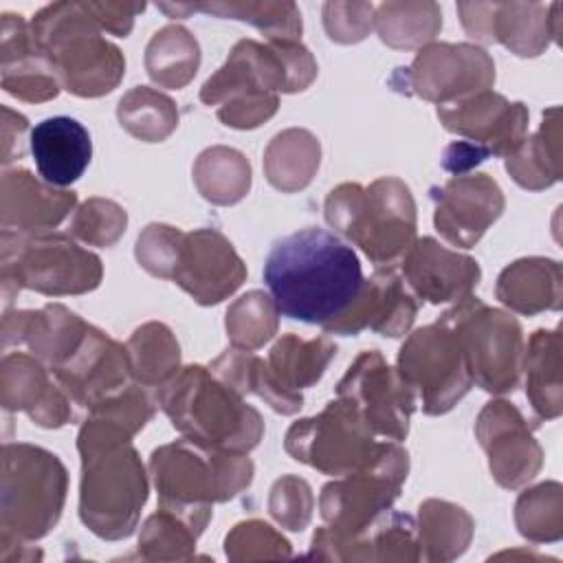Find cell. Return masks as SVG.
I'll use <instances>...</instances> for the list:
<instances>
[{"label":"cell","mask_w":563,"mask_h":563,"mask_svg":"<svg viewBox=\"0 0 563 563\" xmlns=\"http://www.w3.org/2000/svg\"><path fill=\"white\" fill-rule=\"evenodd\" d=\"M264 282L279 314L325 328L354 303L365 277L352 246L308 227L271 246Z\"/></svg>","instance_id":"obj_1"},{"label":"cell","mask_w":563,"mask_h":563,"mask_svg":"<svg viewBox=\"0 0 563 563\" xmlns=\"http://www.w3.org/2000/svg\"><path fill=\"white\" fill-rule=\"evenodd\" d=\"M314 77L317 62L299 40H240L202 84L200 101L216 106L227 128L253 130L277 112V92H301Z\"/></svg>","instance_id":"obj_2"},{"label":"cell","mask_w":563,"mask_h":563,"mask_svg":"<svg viewBox=\"0 0 563 563\" xmlns=\"http://www.w3.org/2000/svg\"><path fill=\"white\" fill-rule=\"evenodd\" d=\"M154 398L172 427L205 449L249 453L264 435L262 413L209 367H180Z\"/></svg>","instance_id":"obj_3"},{"label":"cell","mask_w":563,"mask_h":563,"mask_svg":"<svg viewBox=\"0 0 563 563\" xmlns=\"http://www.w3.org/2000/svg\"><path fill=\"white\" fill-rule=\"evenodd\" d=\"M147 468L158 508L180 515L198 534L205 532L213 504L240 495L255 473L246 453L213 451L185 438L154 449Z\"/></svg>","instance_id":"obj_4"},{"label":"cell","mask_w":563,"mask_h":563,"mask_svg":"<svg viewBox=\"0 0 563 563\" xmlns=\"http://www.w3.org/2000/svg\"><path fill=\"white\" fill-rule=\"evenodd\" d=\"M29 24L35 46L70 95L103 97L123 79L125 57L106 40L86 2L46 4Z\"/></svg>","instance_id":"obj_5"},{"label":"cell","mask_w":563,"mask_h":563,"mask_svg":"<svg viewBox=\"0 0 563 563\" xmlns=\"http://www.w3.org/2000/svg\"><path fill=\"white\" fill-rule=\"evenodd\" d=\"M325 222L356 244L376 268L400 264L416 242V202L411 189L394 176L367 187L341 183L323 205Z\"/></svg>","instance_id":"obj_6"},{"label":"cell","mask_w":563,"mask_h":563,"mask_svg":"<svg viewBox=\"0 0 563 563\" xmlns=\"http://www.w3.org/2000/svg\"><path fill=\"white\" fill-rule=\"evenodd\" d=\"M0 244L4 310L22 288L48 297H64L90 292L103 279L99 255L79 246L66 233L2 231Z\"/></svg>","instance_id":"obj_7"},{"label":"cell","mask_w":563,"mask_h":563,"mask_svg":"<svg viewBox=\"0 0 563 563\" xmlns=\"http://www.w3.org/2000/svg\"><path fill=\"white\" fill-rule=\"evenodd\" d=\"M68 493L62 460L35 444L7 442L0 471V534L22 541L46 537L59 521Z\"/></svg>","instance_id":"obj_8"},{"label":"cell","mask_w":563,"mask_h":563,"mask_svg":"<svg viewBox=\"0 0 563 563\" xmlns=\"http://www.w3.org/2000/svg\"><path fill=\"white\" fill-rule=\"evenodd\" d=\"M81 457L79 519L106 541L128 539L141 519L150 484L132 442L106 446Z\"/></svg>","instance_id":"obj_9"},{"label":"cell","mask_w":563,"mask_h":563,"mask_svg":"<svg viewBox=\"0 0 563 563\" xmlns=\"http://www.w3.org/2000/svg\"><path fill=\"white\" fill-rule=\"evenodd\" d=\"M440 319L457 332L477 387L497 396L512 394L519 387L523 330L512 314L468 295L442 312Z\"/></svg>","instance_id":"obj_10"},{"label":"cell","mask_w":563,"mask_h":563,"mask_svg":"<svg viewBox=\"0 0 563 563\" xmlns=\"http://www.w3.org/2000/svg\"><path fill=\"white\" fill-rule=\"evenodd\" d=\"M284 449L292 460L323 475L343 477L369 468L380 457L385 442L376 440L350 402L334 398L317 416L292 422Z\"/></svg>","instance_id":"obj_11"},{"label":"cell","mask_w":563,"mask_h":563,"mask_svg":"<svg viewBox=\"0 0 563 563\" xmlns=\"http://www.w3.org/2000/svg\"><path fill=\"white\" fill-rule=\"evenodd\" d=\"M396 369L413 389L427 416L451 411L473 387L462 341L442 319L413 330L405 339Z\"/></svg>","instance_id":"obj_12"},{"label":"cell","mask_w":563,"mask_h":563,"mask_svg":"<svg viewBox=\"0 0 563 563\" xmlns=\"http://www.w3.org/2000/svg\"><path fill=\"white\" fill-rule=\"evenodd\" d=\"M409 473V455L398 442H385L380 457L365 471L334 477L321 488L319 512L323 526L352 537L391 510Z\"/></svg>","instance_id":"obj_13"},{"label":"cell","mask_w":563,"mask_h":563,"mask_svg":"<svg viewBox=\"0 0 563 563\" xmlns=\"http://www.w3.org/2000/svg\"><path fill=\"white\" fill-rule=\"evenodd\" d=\"M336 398L350 402L374 435L400 442L418 407L413 389L378 350L361 352L336 383Z\"/></svg>","instance_id":"obj_14"},{"label":"cell","mask_w":563,"mask_h":563,"mask_svg":"<svg viewBox=\"0 0 563 563\" xmlns=\"http://www.w3.org/2000/svg\"><path fill=\"white\" fill-rule=\"evenodd\" d=\"M394 77H402L396 88L411 92L438 106L460 101L495 84L493 57L468 42H431L418 51L409 68H400Z\"/></svg>","instance_id":"obj_15"},{"label":"cell","mask_w":563,"mask_h":563,"mask_svg":"<svg viewBox=\"0 0 563 563\" xmlns=\"http://www.w3.org/2000/svg\"><path fill=\"white\" fill-rule=\"evenodd\" d=\"M561 2H460L464 31L475 42H499L519 57L541 55L559 42Z\"/></svg>","instance_id":"obj_16"},{"label":"cell","mask_w":563,"mask_h":563,"mask_svg":"<svg viewBox=\"0 0 563 563\" xmlns=\"http://www.w3.org/2000/svg\"><path fill=\"white\" fill-rule=\"evenodd\" d=\"M475 438L488 455L493 479L501 488H521L543 464V449L521 411L508 400H490L475 420Z\"/></svg>","instance_id":"obj_17"},{"label":"cell","mask_w":563,"mask_h":563,"mask_svg":"<svg viewBox=\"0 0 563 563\" xmlns=\"http://www.w3.org/2000/svg\"><path fill=\"white\" fill-rule=\"evenodd\" d=\"M246 279V264L218 229H194L183 235L172 282L196 303L216 306Z\"/></svg>","instance_id":"obj_18"},{"label":"cell","mask_w":563,"mask_h":563,"mask_svg":"<svg viewBox=\"0 0 563 563\" xmlns=\"http://www.w3.org/2000/svg\"><path fill=\"white\" fill-rule=\"evenodd\" d=\"M435 112L444 130L479 145L486 156L508 158L528 136V106L508 101L495 90L438 106Z\"/></svg>","instance_id":"obj_19"},{"label":"cell","mask_w":563,"mask_h":563,"mask_svg":"<svg viewBox=\"0 0 563 563\" xmlns=\"http://www.w3.org/2000/svg\"><path fill=\"white\" fill-rule=\"evenodd\" d=\"M73 405L92 409L134 383L128 347L90 325L81 345L51 369Z\"/></svg>","instance_id":"obj_20"},{"label":"cell","mask_w":563,"mask_h":563,"mask_svg":"<svg viewBox=\"0 0 563 563\" xmlns=\"http://www.w3.org/2000/svg\"><path fill=\"white\" fill-rule=\"evenodd\" d=\"M435 231L460 249L475 246L501 216L506 200L488 174H462L431 189Z\"/></svg>","instance_id":"obj_21"},{"label":"cell","mask_w":563,"mask_h":563,"mask_svg":"<svg viewBox=\"0 0 563 563\" xmlns=\"http://www.w3.org/2000/svg\"><path fill=\"white\" fill-rule=\"evenodd\" d=\"M418 314V301L407 288L402 275L391 268H376L369 279L363 282L354 303L323 330L328 334L354 336L369 328L380 336H405Z\"/></svg>","instance_id":"obj_22"},{"label":"cell","mask_w":563,"mask_h":563,"mask_svg":"<svg viewBox=\"0 0 563 563\" xmlns=\"http://www.w3.org/2000/svg\"><path fill=\"white\" fill-rule=\"evenodd\" d=\"M400 275L416 299L429 303H457L473 295L482 279L479 264L464 253L420 238L400 260Z\"/></svg>","instance_id":"obj_23"},{"label":"cell","mask_w":563,"mask_h":563,"mask_svg":"<svg viewBox=\"0 0 563 563\" xmlns=\"http://www.w3.org/2000/svg\"><path fill=\"white\" fill-rule=\"evenodd\" d=\"M308 556L321 561H418L416 521L409 515L387 510L352 537H339L321 526L312 534Z\"/></svg>","instance_id":"obj_24"},{"label":"cell","mask_w":563,"mask_h":563,"mask_svg":"<svg viewBox=\"0 0 563 563\" xmlns=\"http://www.w3.org/2000/svg\"><path fill=\"white\" fill-rule=\"evenodd\" d=\"M33 354H4L0 365V402L7 411H24L37 427L59 429L73 420V400L48 376Z\"/></svg>","instance_id":"obj_25"},{"label":"cell","mask_w":563,"mask_h":563,"mask_svg":"<svg viewBox=\"0 0 563 563\" xmlns=\"http://www.w3.org/2000/svg\"><path fill=\"white\" fill-rule=\"evenodd\" d=\"M77 205V194L35 178L29 169H4L0 180L2 231L48 233Z\"/></svg>","instance_id":"obj_26"},{"label":"cell","mask_w":563,"mask_h":563,"mask_svg":"<svg viewBox=\"0 0 563 563\" xmlns=\"http://www.w3.org/2000/svg\"><path fill=\"white\" fill-rule=\"evenodd\" d=\"M90 323L62 303H46L40 310H4L2 345H26L48 369L64 363L86 339Z\"/></svg>","instance_id":"obj_27"},{"label":"cell","mask_w":563,"mask_h":563,"mask_svg":"<svg viewBox=\"0 0 563 563\" xmlns=\"http://www.w3.org/2000/svg\"><path fill=\"white\" fill-rule=\"evenodd\" d=\"M0 59L2 88L15 99L29 103L51 101L62 84L33 42L31 24L15 13H2L0 20Z\"/></svg>","instance_id":"obj_28"},{"label":"cell","mask_w":563,"mask_h":563,"mask_svg":"<svg viewBox=\"0 0 563 563\" xmlns=\"http://www.w3.org/2000/svg\"><path fill=\"white\" fill-rule=\"evenodd\" d=\"M31 154L42 180L66 187L86 172L92 158V141L84 123L73 117H48L31 130Z\"/></svg>","instance_id":"obj_29"},{"label":"cell","mask_w":563,"mask_h":563,"mask_svg":"<svg viewBox=\"0 0 563 563\" xmlns=\"http://www.w3.org/2000/svg\"><path fill=\"white\" fill-rule=\"evenodd\" d=\"M156 407V398H152L139 383H132L117 396L95 405L88 409V418L77 433L79 455L132 442V438L152 420Z\"/></svg>","instance_id":"obj_30"},{"label":"cell","mask_w":563,"mask_h":563,"mask_svg":"<svg viewBox=\"0 0 563 563\" xmlns=\"http://www.w3.org/2000/svg\"><path fill=\"white\" fill-rule=\"evenodd\" d=\"M495 297L512 312L528 317L559 310L563 301L561 264L550 257H521L499 273Z\"/></svg>","instance_id":"obj_31"},{"label":"cell","mask_w":563,"mask_h":563,"mask_svg":"<svg viewBox=\"0 0 563 563\" xmlns=\"http://www.w3.org/2000/svg\"><path fill=\"white\" fill-rule=\"evenodd\" d=\"M561 334L559 330H534L523 347L521 369L526 372V398L534 411V424L554 420L563 411L561 378Z\"/></svg>","instance_id":"obj_32"},{"label":"cell","mask_w":563,"mask_h":563,"mask_svg":"<svg viewBox=\"0 0 563 563\" xmlns=\"http://www.w3.org/2000/svg\"><path fill=\"white\" fill-rule=\"evenodd\" d=\"M336 356V343L330 336L301 339L299 334L279 336L266 358L268 372L286 394H301L312 387Z\"/></svg>","instance_id":"obj_33"},{"label":"cell","mask_w":563,"mask_h":563,"mask_svg":"<svg viewBox=\"0 0 563 563\" xmlns=\"http://www.w3.org/2000/svg\"><path fill=\"white\" fill-rule=\"evenodd\" d=\"M561 117L552 106L543 112V121L532 136L506 158V172L512 180L530 191H541L561 180Z\"/></svg>","instance_id":"obj_34"},{"label":"cell","mask_w":563,"mask_h":563,"mask_svg":"<svg viewBox=\"0 0 563 563\" xmlns=\"http://www.w3.org/2000/svg\"><path fill=\"white\" fill-rule=\"evenodd\" d=\"M319 163V139L303 128L282 130L271 139V143L264 150L266 180L284 194L306 189L312 183Z\"/></svg>","instance_id":"obj_35"},{"label":"cell","mask_w":563,"mask_h":563,"mask_svg":"<svg viewBox=\"0 0 563 563\" xmlns=\"http://www.w3.org/2000/svg\"><path fill=\"white\" fill-rule=\"evenodd\" d=\"M420 559L446 563L462 556L473 539L475 521L457 504L444 499H424L418 508Z\"/></svg>","instance_id":"obj_36"},{"label":"cell","mask_w":563,"mask_h":563,"mask_svg":"<svg viewBox=\"0 0 563 563\" xmlns=\"http://www.w3.org/2000/svg\"><path fill=\"white\" fill-rule=\"evenodd\" d=\"M169 18H187L202 11L224 20H240L253 24L266 35V40H299L301 13L295 2H202V4H156Z\"/></svg>","instance_id":"obj_37"},{"label":"cell","mask_w":563,"mask_h":563,"mask_svg":"<svg viewBox=\"0 0 563 563\" xmlns=\"http://www.w3.org/2000/svg\"><path fill=\"white\" fill-rule=\"evenodd\" d=\"M209 369L238 394H255L282 416H292L303 407V396L286 394L279 389L268 372L266 361L249 350L231 345L209 363Z\"/></svg>","instance_id":"obj_38"},{"label":"cell","mask_w":563,"mask_h":563,"mask_svg":"<svg viewBox=\"0 0 563 563\" xmlns=\"http://www.w3.org/2000/svg\"><path fill=\"white\" fill-rule=\"evenodd\" d=\"M200 46L194 33L180 24H167L145 46V70L150 79L169 90L185 88L198 73Z\"/></svg>","instance_id":"obj_39"},{"label":"cell","mask_w":563,"mask_h":563,"mask_svg":"<svg viewBox=\"0 0 563 563\" xmlns=\"http://www.w3.org/2000/svg\"><path fill=\"white\" fill-rule=\"evenodd\" d=\"M191 174L198 194L211 205H235L251 189V163L235 147L211 145L202 150Z\"/></svg>","instance_id":"obj_40"},{"label":"cell","mask_w":563,"mask_h":563,"mask_svg":"<svg viewBox=\"0 0 563 563\" xmlns=\"http://www.w3.org/2000/svg\"><path fill=\"white\" fill-rule=\"evenodd\" d=\"M134 383L143 387H163L180 372V345L174 332L161 321L139 325L125 343Z\"/></svg>","instance_id":"obj_41"},{"label":"cell","mask_w":563,"mask_h":563,"mask_svg":"<svg viewBox=\"0 0 563 563\" xmlns=\"http://www.w3.org/2000/svg\"><path fill=\"white\" fill-rule=\"evenodd\" d=\"M374 29L378 37L400 51L422 48L435 40L442 29V11L435 2H383L374 9Z\"/></svg>","instance_id":"obj_42"},{"label":"cell","mask_w":563,"mask_h":563,"mask_svg":"<svg viewBox=\"0 0 563 563\" xmlns=\"http://www.w3.org/2000/svg\"><path fill=\"white\" fill-rule=\"evenodd\" d=\"M117 119L134 139L161 143L178 128V108L165 92L147 86H134L121 97Z\"/></svg>","instance_id":"obj_43"},{"label":"cell","mask_w":563,"mask_h":563,"mask_svg":"<svg viewBox=\"0 0 563 563\" xmlns=\"http://www.w3.org/2000/svg\"><path fill=\"white\" fill-rule=\"evenodd\" d=\"M277 325L279 310L264 290H249L227 308L224 328L233 347L253 352L277 334Z\"/></svg>","instance_id":"obj_44"},{"label":"cell","mask_w":563,"mask_h":563,"mask_svg":"<svg viewBox=\"0 0 563 563\" xmlns=\"http://www.w3.org/2000/svg\"><path fill=\"white\" fill-rule=\"evenodd\" d=\"M515 526L532 543H552L563 537V488L559 482H543L517 497Z\"/></svg>","instance_id":"obj_45"},{"label":"cell","mask_w":563,"mask_h":563,"mask_svg":"<svg viewBox=\"0 0 563 563\" xmlns=\"http://www.w3.org/2000/svg\"><path fill=\"white\" fill-rule=\"evenodd\" d=\"M200 534L176 512L156 508L141 528L139 556L145 561H189Z\"/></svg>","instance_id":"obj_46"},{"label":"cell","mask_w":563,"mask_h":563,"mask_svg":"<svg viewBox=\"0 0 563 563\" xmlns=\"http://www.w3.org/2000/svg\"><path fill=\"white\" fill-rule=\"evenodd\" d=\"M224 554L229 561H266L292 556L290 541L262 519L235 523L224 537Z\"/></svg>","instance_id":"obj_47"},{"label":"cell","mask_w":563,"mask_h":563,"mask_svg":"<svg viewBox=\"0 0 563 563\" xmlns=\"http://www.w3.org/2000/svg\"><path fill=\"white\" fill-rule=\"evenodd\" d=\"M128 213L121 205L108 198H88L70 220V235L90 246H112L125 233Z\"/></svg>","instance_id":"obj_48"},{"label":"cell","mask_w":563,"mask_h":563,"mask_svg":"<svg viewBox=\"0 0 563 563\" xmlns=\"http://www.w3.org/2000/svg\"><path fill=\"white\" fill-rule=\"evenodd\" d=\"M314 510V495L310 484L299 475H282L268 493L271 517L290 532H301Z\"/></svg>","instance_id":"obj_49"},{"label":"cell","mask_w":563,"mask_h":563,"mask_svg":"<svg viewBox=\"0 0 563 563\" xmlns=\"http://www.w3.org/2000/svg\"><path fill=\"white\" fill-rule=\"evenodd\" d=\"M183 235L185 231H180L178 227H169L161 222L147 224L139 233L136 246H134V255L141 268H145L154 277L172 279Z\"/></svg>","instance_id":"obj_50"},{"label":"cell","mask_w":563,"mask_h":563,"mask_svg":"<svg viewBox=\"0 0 563 563\" xmlns=\"http://www.w3.org/2000/svg\"><path fill=\"white\" fill-rule=\"evenodd\" d=\"M374 9L369 2H325L323 29L332 42L356 44L374 29Z\"/></svg>","instance_id":"obj_51"},{"label":"cell","mask_w":563,"mask_h":563,"mask_svg":"<svg viewBox=\"0 0 563 563\" xmlns=\"http://www.w3.org/2000/svg\"><path fill=\"white\" fill-rule=\"evenodd\" d=\"M86 7L101 31L117 37H128L134 26V18L145 9L143 2H86Z\"/></svg>","instance_id":"obj_52"},{"label":"cell","mask_w":563,"mask_h":563,"mask_svg":"<svg viewBox=\"0 0 563 563\" xmlns=\"http://www.w3.org/2000/svg\"><path fill=\"white\" fill-rule=\"evenodd\" d=\"M29 132V121L24 114L2 106V165L24 156V136Z\"/></svg>","instance_id":"obj_53"},{"label":"cell","mask_w":563,"mask_h":563,"mask_svg":"<svg viewBox=\"0 0 563 563\" xmlns=\"http://www.w3.org/2000/svg\"><path fill=\"white\" fill-rule=\"evenodd\" d=\"M488 156L486 152L471 143V141H453L444 147L442 152V167L455 176H462V174H468L475 165L484 163Z\"/></svg>","instance_id":"obj_54"}]
</instances>
